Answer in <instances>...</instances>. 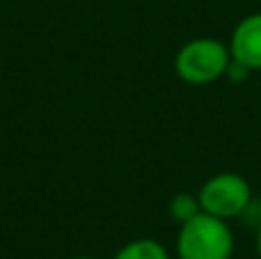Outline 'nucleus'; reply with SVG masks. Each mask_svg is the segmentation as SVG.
Wrapping results in <instances>:
<instances>
[{
    "mask_svg": "<svg viewBox=\"0 0 261 259\" xmlns=\"http://www.w3.org/2000/svg\"><path fill=\"white\" fill-rule=\"evenodd\" d=\"M227 46L231 60L241 62L250 71H261V12L241 18Z\"/></svg>",
    "mask_w": 261,
    "mask_h": 259,
    "instance_id": "obj_4",
    "label": "nucleus"
},
{
    "mask_svg": "<svg viewBox=\"0 0 261 259\" xmlns=\"http://www.w3.org/2000/svg\"><path fill=\"white\" fill-rule=\"evenodd\" d=\"M199 211H202V206H199L197 195H190V193H176V195L170 200V216L179 225L186 223V220H190L193 216H197Z\"/></svg>",
    "mask_w": 261,
    "mask_h": 259,
    "instance_id": "obj_6",
    "label": "nucleus"
},
{
    "mask_svg": "<svg viewBox=\"0 0 261 259\" xmlns=\"http://www.w3.org/2000/svg\"><path fill=\"white\" fill-rule=\"evenodd\" d=\"M73 259H94V257H73Z\"/></svg>",
    "mask_w": 261,
    "mask_h": 259,
    "instance_id": "obj_8",
    "label": "nucleus"
},
{
    "mask_svg": "<svg viewBox=\"0 0 261 259\" xmlns=\"http://www.w3.org/2000/svg\"><path fill=\"white\" fill-rule=\"evenodd\" d=\"M231 62L229 46L216 37H197L179 48L174 71L188 85H211L227 76Z\"/></svg>",
    "mask_w": 261,
    "mask_h": 259,
    "instance_id": "obj_2",
    "label": "nucleus"
},
{
    "mask_svg": "<svg viewBox=\"0 0 261 259\" xmlns=\"http://www.w3.org/2000/svg\"><path fill=\"white\" fill-rule=\"evenodd\" d=\"M176 255L179 259H231L234 234L227 220L199 211L190 220L181 223Z\"/></svg>",
    "mask_w": 261,
    "mask_h": 259,
    "instance_id": "obj_1",
    "label": "nucleus"
},
{
    "mask_svg": "<svg viewBox=\"0 0 261 259\" xmlns=\"http://www.w3.org/2000/svg\"><path fill=\"white\" fill-rule=\"evenodd\" d=\"M115 259H170V252L165 246L153 239H135L126 243L122 250L115 255Z\"/></svg>",
    "mask_w": 261,
    "mask_h": 259,
    "instance_id": "obj_5",
    "label": "nucleus"
},
{
    "mask_svg": "<svg viewBox=\"0 0 261 259\" xmlns=\"http://www.w3.org/2000/svg\"><path fill=\"white\" fill-rule=\"evenodd\" d=\"M204 214L231 220L243 216L252 204V186L239 172H220L202 184L197 193Z\"/></svg>",
    "mask_w": 261,
    "mask_h": 259,
    "instance_id": "obj_3",
    "label": "nucleus"
},
{
    "mask_svg": "<svg viewBox=\"0 0 261 259\" xmlns=\"http://www.w3.org/2000/svg\"><path fill=\"white\" fill-rule=\"evenodd\" d=\"M257 255L261 259V225H259V229H257Z\"/></svg>",
    "mask_w": 261,
    "mask_h": 259,
    "instance_id": "obj_7",
    "label": "nucleus"
}]
</instances>
